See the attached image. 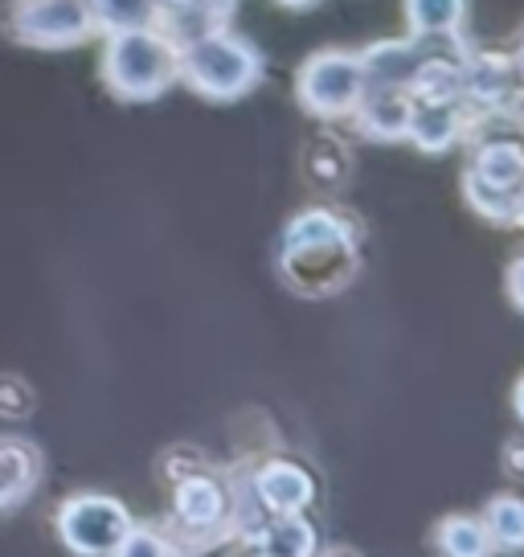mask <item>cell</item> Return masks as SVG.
Wrapping results in <instances>:
<instances>
[{
	"instance_id": "1",
	"label": "cell",
	"mask_w": 524,
	"mask_h": 557,
	"mask_svg": "<svg viewBox=\"0 0 524 557\" xmlns=\"http://www.w3.org/2000/svg\"><path fill=\"white\" fill-rule=\"evenodd\" d=\"M279 275L303 299L340 296L361 275L357 226L324 206L296 213L279 238Z\"/></svg>"
},
{
	"instance_id": "2",
	"label": "cell",
	"mask_w": 524,
	"mask_h": 557,
	"mask_svg": "<svg viewBox=\"0 0 524 557\" xmlns=\"http://www.w3.org/2000/svg\"><path fill=\"white\" fill-rule=\"evenodd\" d=\"M103 37L99 74L120 103H152L180 83V46L164 29L136 25V29H115Z\"/></svg>"
},
{
	"instance_id": "3",
	"label": "cell",
	"mask_w": 524,
	"mask_h": 557,
	"mask_svg": "<svg viewBox=\"0 0 524 557\" xmlns=\"http://www.w3.org/2000/svg\"><path fill=\"white\" fill-rule=\"evenodd\" d=\"M180 83L210 103H234L262 83V53L226 25H213L180 46Z\"/></svg>"
},
{
	"instance_id": "4",
	"label": "cell",
	"mask_w": 524,
	"mask_h": 557,
	"mask_svg": "<svg viewBox=\"0 0 524 557\" xmlns=\"http://www.w3.org/2000/svg\"><path fill=\"white\" fill-rule=\"evenodd\" d=\"M4 37L25 50H74L99 37L95 0H9Z\"/></svg>"
},
{
	"instance_id": "5",
	"label": "cell",
	"mask_w": 524,
	"mask_h": 557,
	"mask_svg": "<svg viewBox=\"0 0 524 557\" xmlns=\"http://www.w3.org/2000/svg\"><path fill=\"white\" fill-rule=\"evenodd\" d=\"M296 95L303 111L315 120H349L352 107L365 95V66L361 53L315 50L296 74Z\"/></svg>"
},
{
	"instance_id": "6",
	"label": "cell",
	"mask_w": 524,
	"mask_h": 557,
	"mask_svg": "<svg viewBox=\"0 0 524 557\" xmlns=\"http://www.w3.org/2000/svg\"><path fill=\"white\" fill-rule=\"evenodd\" d=\"M132 524H136L132 512L115 496H103V492L71 496V500L58 505V517H53L58 541L71 554H83V557H120Z\"/></svg>"
},
{
	"instance_id": "7",
	"label": "cell",
	"mask_w": 524,
	"mask_h": 557,
	"mask_svg": "<svg viewBox=\"0 0 524 557\" xmlns=\"http://www.w3.org/2000/svg\"><path fill=\"white\" fill-rule=\"evenodd\" d=\"M173 521L189 541L229 537V480L210 468L192 471L173 487Z\"/></svg>"
},
{
	"instance_id": "8",
	"label": "cell",
	"mask_w": 524,
	"mask_h": 557,
	"mask_svg": "<svg viewBox=\"0 0 524 557\" xmlns=\"http://www.w3.org/2000/svg\"><path fill=\"white\" fill-rule=\"evenodd\" d=\"M463 103L475 115H496V111H512L521 115L524 107V83L516 74L512 53H472L463 58Z\"/></svg>"
},
{
	"instance_id": "9",
	"label": "cell",
	"mask_w": 524,
	"mask_h": 557,
	"mask_svg": "<svg viewBox=\"0 0 524 557\" xmlns=\"http://www.w3.org/2000/svg\"><path fill=\"white\" fill-rule=\"evenodd\" d=\"M467 127H472V107L463 99H414L406 139L426 157H442L467 139Z\"/></svg>"
},
{
	"instance_id": "10",
	"label": "cell",
	"mask_w": 524,
	"mask_h": 557,
	"mask_svg": "<svg viewBox=\"0 0 524 557\" xmlns=\"http://www.w3.org/2000/svg\"><path fill=\"white\" fill-rule=\"evenodd\" d=\"M438 41H447V37L410 34V37H398V41H394V37H389V41H373V46L361 53V66H365V87H402V90H410L414 70L422 66V58L435 50Z\"/></svg>"
},
{
	"instance_id": "11",
	"label": "cell",
	"mask_w": 524,
	"mask_h": 557,
	"mask_svg": "<svg viewBox=\"0 0 524 557\" xmlns=\"http://www.w3.org/2000/svg\"><path fill=\"white\" fill-rule=\"evenodd\" d=\"M250 484H254L262 508L271 517H279V512H303L315 500L312 471L303 468V463H296V459H266L259 468H250Z\"/></svg>"
},
{
	"instance_id": "12",
	"label": "cell",
	"mask_w": 524,
	"mask_h": 557,
	"mask_svg": "<svg viewBox=\"0 0 524 557\" xmlns=\"http://www.w3.org/2000/svg\"><path fill=\"white\" fill-rule=\"evenodd\" d=\"M410 115H414V95L402 87H365L361 103L352 107L349 120L357 132L377 144H398L410 132Z\"/></svg>"
},
{
	"instance_id": "13",
	"label": "cell",
	"mask_w": 524,
	"mask_h": 557,
	"mask_svg": "<svg viewBox=\"0 0 524 557\" xmlns=\"http://www.w3.org/2000/svg\"><path fill=\"white\" fill-rule=\"evenodd\" d=\"M41 471H46V459L29 438H0V517L34 496V487L41 484Z\"/></svg>"
},
{
	"instance_id": "14",
	"label": "cell",
	"mask_w": 524,
	"mask_h": 557,
	"mask_svg": "<svg viewBox=\"0 0 524 557\" xmlns=\"http://www.w3.org/2000/svg\"><path fill=\"white\" fill-rule=\"evenodd\" d=\"M472 173H479L484 181H491V185H500V189H521L524 185V144H516V139H475V157L472 164H467Z\"/></svg>"
},
{
	"instance_id": "15",
	"label": "cell",
	"mask_w": 524,
	"mask_h": 557,
	"mask_svg": "<svg viewBox=\"0 0 524 557\" xmlns=\"http://www.w3.org/2000/svg\"><path fill=\"white\" fill-rule=\"evenodd\" d=\"M250 549H259L266 557H312L320 549V541H315V529L303 512H279L262 524V533Z\"/></svg>"
},
{
	"instance_id": "16",
	"label": "cell",
	"mask_w": 524,
	"mask_h": 557,
	"mask_svg": "<svg viewBox=\"0 0 524 557\" xmlns=\"http://www.w3.org/2000/svg\"><path fill=\"white\" fill-rule=\"evenodd\" d=\"M303 173L312 176L315 185L333 189V185H345L352 173V157L345 148V139L333 136V132H320V136L308 139V152H303Z\"/></svg>"
},
{
	"instance_id": "17",
	"label": "cell",
	"mask_w": 524,
	"mask_h": 557,
	"mask_svg": "<svg viewBox=\"0 0 524 557\" xmlns=\"http://www.w3.org/2000/svg\"><path fill=\"white\" fill-rule=\"evenodd\" d=\"M435 545L447 557H484L491 554V537L484 517H467V512H451L435 524Z\"/></svg>"
},
{
	"instance_id": "18",
	"label": "cell",
	"mask_w": 524,
	"mask_h": 557,
	"mask_svg": "<svg viewBox=\"0 0 524 557\" xmlns=\"http://www.w3.org/2000/svg\"><path fill=\"white\" fill-rule=\"evenodd\" d=\"M402 13L410 34L426 37H451L463 29L467 0H402Z\"/></svg>"
},
{
	"instance_id": "19",
	"label": "cell",
	"mask_w": 524,
	"mask_h": 557,
	"mask_svg": "<svg viewBox=\"0 0 524 557\" xmlns=\"http://www.w3.org/2000/svg\"><path fill=\"white\" fill-rule=\"evenodd\" d=\"M491 549H524V496H491L484 508Z\"/></svg>"
},
{
	"instance_id": "20",
	"label": "cell",
	"mask_w": 524,
	"mask_h": 557,
	"mask_svg": "<svg viewBox=\"0 0 524 557\" xmlns=\"http://www.w3.org/2000/svg\"><path fill=\"white\" fill-rule=\"evenodd\" d=\"M463 201L484 218V222H496V226H512V206H516V193L512 189H500V185H491L484 181L479 173H463Z\"/></svg>"
},
{
	"instance_id": "21",
	"label": "cell",
	"mask_w": 524,
	"mask_h": 557,
	"mask_svg": "<svg viewBox=\"0 0 524 557\" xmlns=\"http://www.w3.org/2000/svg\"><path fill=\"white\" fill-rule=\"evenodd\" d=\"M95 17H99V34L152 25L157 21V0H95Z\"/></svg>"
},
{
	"instance_id": "22",
	"label": "cell",
	"mask_w": 524,
	"mask_h": 557,
	"mask_svg": "<svg viewBox=\"0 0 524 557\" xmlns=\"http://www.w3.org/2000/svg\"><path fill=\"white\" fill-rule=\"evenodd\" d=\"M34 414V385L17 373H0V418Z\"/></svg>"
},
{
	"instance_id": "23",
	"label": "cell",
	"mask_w": 524,
	"mask_h": 557,
	"mask_svg": "<svg viewBox=\"0 0 524 557\" xmlns=\"http://www.w3.org/2000/svg\"><path fill=\"white\" fill-rule=\"evenodd\" d=\"M164 554H176V545H169L164 533L157 529H140V524H132V533L123 541L120 557H164Z\"/></svg>"
},
{
	"instance_id": "24",
	"label": "cell",
	"mask_w": 524,
	"mask_h": 557,
	"mask_svg": "<svg viewBox=\"0 0 524 557\" xmlns=\"http://www.w3.org/2000/svg\"><path fill=\"white\" fill-rule=\"evenodd\" d=\"M205 468V455L192 451V447H180V451H169L164 455V471H169V480H185V475H192V471Z\"/></svg>"
},
{
	"instance_id": "25",
	"label": "cell",
	"mask_w": 524,
	"mask_h": 557,
	"mask_svg": "<svg viewBox=\"0 0 524 557\" xmlns=\"http://www.w3.org/2000/svg\"><path fill=\"white\" fill-rule=\"evenodd\" d=\"M504 287H508V299H512V308L524 312V255L508 262V275H504Z\"/></svg>"
},
{
	"instance_id": "26",
	"label": "cell",
	"mask_w": 524,
	"mask_h": 557,
	"mask_svg": "<svg viewBox=\"0 0 524 557\" xmlns=\"http://www.w3.org/2000/svg\"><path fill=\"white\" fill-rule=\"evenodd\" d=\"M500 463H504V475H512V480H524V438H512V443H504Z\"/></svg>"
},
{
	"instance_id": "27",
	"label": "cell",
	"mask_w": 524,
	"mask_h": 557,
	"mask_svg": "<svg viewBox=\"0 0 524 557\" xmlns=\"http://www.w3.org/2000/svg\"><path fill=\"white\" fill-rule=\"evenodd\" d=\"M192 4H197V9H205V13H213V17L226 21L229 13H234V4H238V0H192Z\"/></svg>"
},
{
	"instance_id": "28",
	"label": "cell",
	"mask_w": 524,
	"mask_h": 557,
	"mask_svg": "<svg viewBox=\"0 0 524 557\" xmlns=\"http://www.w3.org/2000/svg\"><path fill=\"white\" fill-rule=\"evenodd\" d=\"M512 226L524 230V185L516 189V206H512Z\"/></svg>"
},
{
	"instance_id": "29",
	"label": "cell",
	"mask_w": 524,
	"mask_h": 557,
	"mask_svg": "<svg viewBox=\"0 0 524 557\" xmlns=\"http://www.w3.org/2000/svg\"><path fill=\"white\" fill-rule=\"evenodd\" d=\"M512 410H516V418L524 422V377L516 382V389H512Z\"/></svg>"
},
{
	"instance_id": "30",
	"label": "cell",
	"mask_w": 524,
	"mask_h": 557,
	"mask_svg": "<svg viewBox=\"0 0 524 557\" xmlns=\"http://www.w3.org/2000/svg\"><path fill=\"white\" fill-rule=\"evenodd\" d=\"M512 62H516V74H521V83H524V37H521V46H516V53H512Z\"/></svg>"
},
{
	"instance_id": "31",
	"label": "cell",
	"mask_w": 524,
	"mask_h": 557,
	"mask_svg": "<svg viewBox=\"0 0 524 557\" xmlns=\"http://www.w3.org/2000/svg\"><path fill=\"white\" fill-rule=\"evenodd\" d=\"M283 9H312V4H320V0H279Z\"/></svg>"
},
{
	"instance_id": "32",
	"label": "cell",
	"mask_w": 524,
	"mask_h": 557,
	"mask_svg": "<svg viewBox=\"0 0 524 557\" xmlns=\"http://www.w3.org/2000/svg\"><path fill=\"white\" fill-rule=\"evenodd\" d=\"M180 4H192V0H157V9H180Z\"/></svg>"
},
{
	"instance_id": "33",
	"label": "cell",
	"mask_w": 524,
	"mask_h": 557,
	"mask_svg": "<svg viewBox=\"0 0 524 557\" xmlns=\"http://www.w3.org/2000/svg\"><path fill=\"white\" fill-rule=\"evenodd\" d=\"M521 115H524V107H521Z\"/></svg>"
}]
</instances>
